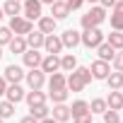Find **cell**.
I'll list each match as a JSON object with an SVG mask.
<instances>
[{"mask_svg":"<svg viewBox=\"0 0 123 123\" xmlns=\"http://www.w3.org/2000/svg\"><path fill=\"white\" fill-rule=\"evenodd\" d=\"M106 41H109L116 51H121V48H123V31H116V29H113V31L106 36Z\"/></svg>","mask_w":123,"mask_h":123,"instance_id":"obj_29","label":"cell"},{"mask_svg":"<svg viewBox=\"0 0 123 123\" xmlns=\"http://www.w3.org/2000/svg\"><path fill=\"white\" fill-rule=\"evenodd\" d=\"M24 80H27L29 89H41V87L46 85V73H43L41 68H31V70L24 75Z\"/></svg>","mask_w":123,"mask_h":123,"instance_id":"obj_5","label":"cell"},{"mask_svg":"<svg viewBox=\"0 0 123 123\" xmlns=\"http://www.w3.org/2000/svg\"><path fill=\"white\" fill-rule=\"evenodd\" d=\"M65 3H68V7H70V12H73V10H80V7L85 5V0H65Z\"/></svg>","mask_w":123,"mask_h":123,"instance_id":"obj_36","label":"cell"},{"mask_svg":"<svg viewBox=\"0 0 123 123\" xmlns=\"http://www.w3.org/2000/svg\"><path fill=\"white\" fill-rule=\"evenodd\" d=\"M19 123H39V121H36V118H34V116H31V113H29V116H24V118H22V121H19Z\"/></svg>","mask_w":123,"mask_h":123,"instance_id":"obj_40","label":"cell"},{"mask_svg":"<svg viewBox=\"0 0 123 123\" xmlns=\"http://www.w3.org/2000/svg\"><path fill=\"white\" fill-rule=\"evenodd\" d=\"M94 51L99 53V58H101V60H106V63H111V58L116 55V48H113V46H111L106 39H104V41H101V43H99Z\"/></svg>","mask_w":123,"mask_h":123,"instance_id":"obj_17","label":"cell"},{"mask_svg":"<svg viewBox=\"0 0 123 123\" xmlns=\"http://www.w3.org/2000/svg\"><path fill=\"white\" fill-rule=\"evenodd\" d=\"M85 3H89V5H94V3H99V0H85Z\"/></svg>","mask_w":123,"mask_h":123,"instance_id":"obj_44","label":"cell"},{"mask_svg":"<svg viewBox=\"0 0 123 123\" xmlns=\"http://www.w3.org/2000/svg\"><path fill=\"white\" fill-rule=\"evenodd\" d=\"M113 10H118V12H123V0H116V5H113Z\"/></svg>","mask_w":123,"mask_h":123,"instance_id":"obj_42","label":"cell"},{"mask_svg":"<svg viewBox=\"0 0 123 123\" xmlns=\"http://www.w3.org/2000/svg\"><path fill=\"white\" fill-rule=\"evenodd\" d=\"M39 123H58V121H55V118H53V116H46V118H41V121H39Z\"/></svg>","mask_w":123,"mask_h":123,"instance_id":"obj_41","label":"cell"},{"mask_svg":"<svg viewBox=\"0 0 123 123\" xmlns=\"http://www.w3.org/2000/svg\"><path fill=\"white\" fill-rule=\"evenodd\" d=\"M43 73H58L60 70V55L58 53H48V55H43V60H41V65H39Z\"/></svg>","mask_w":123,"mask_h":123,"instance_id":"obj_10","label":"cell"},{"mask_svg":"<svg viewBox=\"0 0 123 123\" xmlns=\"http://www.w3.org/2000/svg\"><path fill=\"white\" fill-rule=\"evenodd\" d=\"M24 101H27L29 106H39V104H46V94H43L41 89H29V92L24 94Z\"/></svg>","mask_w":123,"mask_h":123,"instance_id":"obj_20","label":"cell"},{"mask_svg":"<svg viewBox=\"0 0 123 123\" xmlns=\"http://www.w3.org/2000/svg\"><path fill=\"white\" fill-rule=\"evenodd\" d=\"M29 113H31L36 121H41V118L51 116V111H48V106H46V104H39V106H29Z\"/></svg>","mask_w":123,"mask_h":123,"instance_id":"obj_28","label":"cell"},{"mask_svg":"<svg viewBox=\"0 0 123 123\" xmlns=\"http://www.w3.org/2000/svg\"><path fill=\"white\" fill-rule=\"evenodd\" d=\"M0 58H3V46H0Z\"/></svg>","mask_w":123,"mask_h":123,"instance_id":"obj_46","label":"cell"},{"mask_svg":"<svg viewBox=\"0 0 123 123\" xmlns=\"http://www.w3.org/2000/svg\"><path fill=\"white\" fill-rule=\"evenodd\" d=\"M41 60H43V55L39 53V48H27V51L22 53V63H24L29 70H31V68H39Z\"/></svg>","mask_w":123,"mask_h":123,"instance_id":"obj_9","label":"cell"},{"mask_svg":"<svg viewBox=\"0 0 123 123\" xmlns=\"http://www.w3.org/2000/svg\"><path fill=\"white\" fill-rule=\"evenodd\" d=\"M55 24H58V19H53L51 15H48V17H46V15L39 17V31H41V34H55Z\"/></svg>","mask_w":123,"mask_h":123,"instance_id":"obj_18","label":"cell"},{"mask_svg":"<svg viewBox=\"0 0 123 123\" xmlns=\"http://www.w3.org/2000/svg\"><path fill=\"white\" fill-rule=\"evenodd\" d=\"M109 106H106V99H92L89 104V113H104Z\"/></svg>","mask_w":123,"mask_h":123,"instance_id":"obj_31","label":"cell"},{"mask_svg":"<svg viewBox=\"0 0 123 123\" xmlns=\"http://www.w3.org/2000/svg\"><path fill=\"white\" fill-rule=\"evenodd\" d=\"M24 39H27V46L29 48H43V39H46V34H41L39 29L34 31H29V34H24Z\"/></svg>","mask_w":123,"mask_h":123,"instance_id":"obj_19","label":"cell"},{"mask_svg":"<svg viewBox=\"0 0 123 123\" xmlns=\"http://www.w3.org/2000/svg\"><path fill=\"white\" fill-rule=\"evenodd\" d=\"M43 48H46V53H60V51H63V41H60L58 34H46Z\"/></svg>","mask_w":123,"mask_h":123,"instance_id":"obj_11","label":"cell"},{"mask_svg":"<svg viewBox=\"0 0 123 123\" xmlns=\"http://www.w3.org/2000/svg\"><path fill=\"white\" fill-rule=\"evenodd\" d=\"M60 41H63V48H75V46H80V31L65 29L60 34Z\"/></svg>","mask_w":123,"mask_h":123,"instance_id":"obj_13","label":"cell"},{"mask_svg":"<svg viewBox=\"0 0 123 123\" xmlns=\"http://www.w3.org/2000/svg\"><path fill=\"white\" fill-rule=\"evenodd\" d=\"M70 15V7L65 0H55V3H51V17L53 19H65Z\"/></svg>","mask_w":123,"mask_h":123,"instance_id":"obj_12","label":"cell"},{"mask_svg":"<svg viewBox=\"0 0 123 123\" xmlns=\"http://www.w3.org/2000/svg\"><path fill=\"white\" fill-rule=\"evenodd\" d=\"M101 116H104V123H121V116H118V111H113V109H106Z\"/></svg>","mask_w":123,"mask_h":123,"instance_id":"obj_33","label":"cell"},{"mask_svg":"<svg viewBox=\"0 0 123 123\" xmlns=\"http://www.w3.org/2000/svg\"><path fill=\"white\" fill-rule=\"evenodd\" d=\"M111 63H113V68H116V70H121V73H123V48H121V51H116V55L111 58Z\"/></svg>","mask_w":123,"mask_h":123,"instance_id":"obj_35","label":"cell"},{"mask_svg":"<svg viewBox=\"0 0 123 123\" xmlns=\"http://www.w3.org/2000/svg\"><path fill=\"white\" fill-rule=\"evenodd\" d=\"M104 19H106V7H101V5H92V7L82 15L80 24H82V29H92V27H101Z\"/></svg>","mask_w":123,"mask_h":123,"instance_id":"obj_2","label":"cell"},{"mask_svg":"<svg viewBox=\"0 0 123 123\" xmlns=\"http://www.w3.org/2000/svg\"><path fill=\"white\" fill-rule=\"evenodd\" d=\"M77 68V58L73 53H63L60 55V70H65V73H73Z\"/></svg>","mask_w":123,"mask_h":123,"instance_id":"obj_21","label":"cell"},{"mask_svg":"<svg viewBox=\"0 0 123 123\" xmlns=\"http://www.w3.org/2000/svg\"><path fill=\"white\" fill-rule=\"evenodd\" d=\"M92 77L94 80H106L109 77V73H111V63H106V60H101V58H97L94 63H92Z\"/></svg>","mask_w":123,"mask_h":123,"instance_id":"obj_8","label":"cell"},{"mask_svg":"<svg viewBox=\"0 0 123 123\" xmlns=\"http://www.w3.org/2000/svg\"><path fill=\"white\" fill-rule=\"evenodd\" d=\"M51 3H55V0H41V5H51Z\"/></svg>","mask_w":123,"mask_h":123,"instance_id":"obj_43","label":"cell"},{"mask_svg":"<svg viewBox=\"0 0 123 123\" xmlns=\"http://www.w3.org/2000/svg\"><path fill=\"white\" fill-rule=\"evenodd\" d=\"M111 27L116 31H123V12H118V10L111 12Z\"/></svg>","mask_w":123,"mask_h":123,"instance_id":"obj_32","label":"cell"},{"mask_svg":"<svg viewBox=\"0 0 123 123\" xmlns=\"http://www.w3.org/2000/svg\"><path fill=\"white\" fill-rule=\"evenodd\" d=\"M12 36H15V34H12L10 27H0V46H7Z\"/></svg>","mask_w":123,"mask_h":123,"instance_id":"obj_34","label":"cell"},{"mask_svg":"<svg viewBox=\"0 0 123 123\" xmlns=\"http://www.w3.org/2000/svg\"><path fill=\"white\" fill-rule=\"evenodd\" d=\"M106 36L101 34V29L99 27H92V29H85L82 34H80V43L85 46V48H97L101 41H104Z\"/></svg>","mask_w":123,"mask_h":123,"instance_id":"obj_3","label":"cell"},{"mask_svg":"<svg viewBox=\"0 0 123 123\" xmlns=\"http://www.w3.org/2000/svg\"><path fill=\"white\" fill-rule=\"evenodd\" d=\"M5 89H7V80L0 77V97H5Z\"/></svg>","mask_w":123,"mask_h":123,"instance_id":"obj_38","label":"cell"},{"mask_svg":"<svg viewBox=\"0 0 123 123\" xmlns=\"http://www.w3.org/2000/svg\"><path fill=\"white\" fill-rule=\"evenodd\" d=\"M7 27H10L12 34H17V36H24V34H29V31L34 29L31 19H27L24 15H15V17H10V24H7Z\"/></svg>","mask_w":123,"mask_h":123,"instance_id":"obj_4","label":"cell"},{"mask_svg":"<svg viewBox=\"0 0 123 123\" xmlns=\"http://www.w3.org/2000/svg\"><path fill=\"white\" fill-rule=\"evenodd\" d=\"M99 5H101V7H113L116 0H99Z\"/></svg>","mask_w":123,"mask_h":123,"instance_id":"obj_39","label":"cell"},{"mask_svg":"<svg viewBox=\"0 0 123 123\" xmlns=\"http://www.w3.org/2000/svg\"><path fill=\"white\" fill-rule=\"evenodd\" d=\"M24 75H27V73L22 70V65H15V63H12V65H7V68H5V73H3V77L7 80V85H19V82L24 80Z\"/></svg>","mask_w":123,"mask_h":123,"instance_id":"obj_7","label":"cell"},{"mask_svg":"<svg viewBox=\"0 0 123 123\" xmlns=\"http://www.w3.org/2000/svg\"><path fill=\"white\" fill-rule=\"evenodd\" d=\"M92 70L89 68H75L68 77H65V85H68V92H82L89 82H92Z\"/></svg>","mask_w":123,"mask_h":123,"instance_id":"obj_1","label":"cell"},{"mask_svg":"<svg viewBox=\"0 0 123 123\" xmlns=\"http://www.w3.org/2000/svg\"><path fill=\"white\" fill-rule=\"evenodd\" d=\"M68 87H63V89H51L48 92V99L53 101V104H65V99H68Z\"/></svg>","mask_w":123,"mask_h":123,"instance_id":"obj_26","label":"cell"},{"mask_svg":"<svg viewBox=\"0 0 123 123\" xmlns=\"http://www.w3.org/2000/svg\"><path fill=\"white\" fill-rule=\"evenodd\" d=\"M15 116V104L12 101H0V118H12Z\"/></svg>","mask_w":123,"mask_h":123,"instance_id":"obj_30","label":"cell"},{"mask_svg":"<svg viewBox=\"0 0 123 123\" xmlns=\"http://www.w3.org/2000/svg\"><path fill=\"white\" fill-rule=\"evenodd\" d=\"M24 89L19 87V85H7V89H5V97H7V101H12V104H19V101H24Z\"/></svg>","mask_w":123,"mask_h":123,"instance_id":"obj_14","label":"cell"},{"mask_svg":"<svg viewBox=\"0 0 123 123\" xmlns=\"http://www.w3.org/2000/svg\"><path fill=\"white\" fill-rule=\"evenodd\" d=\"M121 92H123V87H121Z\"/></svg>","mask_w":123,"mask_h":123,"instance_id":"obj_48","label":"cell"},{"mask_svg":"<svg viewBox=\"0 0 123 123\" xmlns=\"http://www.w3.org/2000/svg\"><path fill=\"white\" fill-rule=\"evenodd\" d=\"M121 123H123V121H121Z\"/></svg>","mask_w":123,"mask_h":123,"instance_id":"obj_49","label":"cell"},{"mask_svg":"<svg viewBox=\"0 0 123 123\" xmlns=\"http://www.w3.org/2000/svg\"><path fill=\"white\" fill-rule=\"evenodd\" d=\"M58 123H68L73 116H70V106H65V104H53V113H51Z\"/></svg>","mask_w":123,"mask_h":123,"instance_id":"obj_16","label":"cell"},{"mask_svg":"<svg viewBox=\"0 0 123 123\" xmlns=\"http://www.w3.org/2000/svg\"><path fill=\"white\" fill-rule=\"evenodd\" d=\"M22 15L27 19H39L43 12H41V0H22Z\"/></svg>","mask_w":123,"mask_h":123,"instance_id":"obj_6","label":"cell"},{"mask_svg":"<svg viewBox=\"0 0 123 123\" xmlns=\"http://www.w3.org/2000/svg\"><path fill=\"white\" fill-rule=\"evenodd\" d=\"M106 85H109L111 89H121V87H123V73H121V70H116V73H109V77H106Z\"/></svg>","mask_w":123,"mask_h":123,"instance_id":"obj_27","label":"cell"},{"mask_svg":"<svg viewBox=\"0 0 123 123\" xmlns=\"http://www.w3.org/2000/svg\"><path fill=\"white\" fill-rule=\"evenodd\" d=\"M106 106L113 111H123V92L121 89H111V94L106 97Z\"/></svg>","mask_w":123,"mask_h":123,"instance_id":"obj_15","label":"cell"},{"mask_svg":"<svg viewBox=\"0 0 123 123\" xmlns=\"http://www.w3.org/2000/svg\"><path fill=\"white\" fill-rule=\"evenodd\" d=\"M7 46H10V51H12V53H24V51L29 48V46H27V39H24V36H17V34L10 39V43H7Z\"/></svg>","mask_w":123,"mask_h":123,"instance_id":"obj_22","label":"cell"},{"mask_svg":"<svg viewBox=\"0 0 123 123\" xmlns=\"http://www.w3.org/2000/svg\"><path fill=\"white\" fill-rule=\"evenodd\" d=\"M3 15H5V12H3V7H0V19H3Z\"/></svg>","mask_w":123,"mask_h":123,"instance_id":"obj_45","label":"cell"},{"mask_svg":"<svg viewBox=\"0 0 123 123\" xmlns=\"http://www.w3.org/2000/svg\"><path fill=\"white\" fill-rule=\"evenodd\" d=\"M3 12L15 17V15H22V0H5V5H3Z\"/></svg>","mask_w":123,"mask_h":123,"instance_id":"obj_23","label":"cell"},{"mask_svg":"<svg viewBox=\"0 0 123 123\" xmlns=\"http://www.w3.org/2000/svg\"><path fill=\"white\" fill-rule=\"evenodd\" d=\"M0 123H5V118H0Z\"/></svg>","mask_w":123,"mask_h":123,"instance_id":"obj_47","label":"cell"},{"mask_svg":"<svg viewBox=\"0 0 123 123\" xmlns=\"http://www.w3.org/2000/svg\"><path fill=\"white\" fill-rule=\"evenodd\" d=\"M73 121H75V123H92V113H82V116H75Z\"/></svg>","mask_w":123,"mask_h":123,"instance_id":"obj_37","label":"cell"},{"mask_svg":"<svg viewBox=\"0 0 123 123\" xmlns=\"http://www.w3.org/2000/svg\"><path fill=\"white\" fill-rule=\"evenodd\" d=\"M63 87H68V85H65V75H63V73H51V77H48V89H63Z\"/></svg>","mask_w":123,"mask_h":123,"instance_id":"obj_25","label":"cell"},{"mask_svg":"<svg viewBox=\"0 0 123 123\" xmlns=\"http://www.w3.org/2000/svg\"><path fill=\"white\" fill-rule=\"evenodd\" d=\"M82 113H89V101H85V99L73 101V106H70V116L75 118V116H82Z\"/></svg>","mask_w":123,"mask_h":123,"instance_id":"obj_24","label":"cell"}]
</instances>
